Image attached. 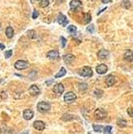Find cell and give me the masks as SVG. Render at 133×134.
Instances as JSON below:
<instances>
[{
  "instance_id": "cell-1",
  "label": "cell",
  "mask_w": 133,
  "mask_h": 134,
  "mask_svg": "<svg viewBox=\"0 0 133 134\" xmlns=\"http://www.w3.org/2000/svg\"><path fill=\"white\" fill-rule=\"evenodd\" d=\"M94 115H95V118L98 120H102V119H105L107 117V112H106L104 109H97L94 113Z\"/></svg>"
},
{
  "instance_id": "cell-2",
  "label": "cell",
  "mask_w": 133,
  "mask_h": 134,
  "mask_svg": "<svg viewBox=\"0 0 133 134\" xmlns=\"http://www.w3.org/2000/svg\"><path fill=\"white\" fill-rule=\"evenodd\" d=\"M38 110L40 112V113H46L48 112L50 109H51V105H50L48 102L46 101H40L38 103Z\"/></svg>"
},
{
  "instance_id": "cell-3",
  "label": "cell",
  "mask_w": 133,
  "mask_h": 134,
  "mask_svg": "<svg viewBox=\"0 0 133 134\" xmlns=\"http://www.w3.org/2000/svg\"><path fill=\"white\" fill-rule=\"evenodd\" d=\"M76 99H77L76 94H74L73 92H68V93L65 94V96H64V100L66 101V103H69V104L74 102Z\"/></svg>"
},
{
  "instance_id": "cell-4",
  "label": "cell",
  "mask_w": 133,
  "mask_h": 134,
  "mask_svg": "<svg viewBox=\"0 0 133 134\" xmlns=\"http://www.w3.org/2000/svg\"><path fill=\"white\" fill-rule=\"evenodd\" d=\"M28 66H29V63H28L27 61H25V60H18V61H16L15 64H14L15 69H17L19 71L26 69V68H28Z\"/></svg>"
},
{
  "instance_id": "cell-5",
  "label": "cell",
  "mask_w": 133,
  "mask_h": 134,
  "mask_svg": "<svg viewBox=\"0 0 133 134\" xmlns=\"http://www.w3.org/2000/svg\"><path fill=\"white\" fill-rule=\"evenodd\" d=\"M80 75H82L84 77H91L92 75H93V71H92L91 68H89V67H84L80 71Z\"/></svg>"
},
{
  "instance_id": "cell-6",
  "label": "cell",
  "mask_w": 133,
  "mask_h": 134,
  "mask_svg": "<svg viewBox=\"0 0 133 134\" xmlns=\"http://www.w3.org/2000/svg\"><path fill=\"white\" fill-rule=\"evenodd\" d=\"M29 93H30L31 96H38L40 93V89L39 88L38 85H33L29 87Z\"/></svg>"
},
{
  "instance_id": "cell-7",
  "label": "cell",
  "mask_w": 133,
  "mask_h": 134,
  "mask_svg": "<svg viewBox=\"0 0 133 134\" xmlns=\"http://www.w3.org/2000/svg\"><path fill=\"white\" fill-rule=\"evenodd\" d=\"M109 56V52L105 49H101L98 52V57L101 60H105Z\"/></svg>"
},
{
  "instance_id": "cell-8",
  "label": "cell",
  "mask_w": 133,
  "mask_h": 134,
  "mask_svg": "<svg viewBox=\"0 0 133 134\" xmlns=\"http://www.w3.org/2000/svg\"><path fill=\"white\" fill-rule=\"evenodd\" d=\"M96 71H97L98 74L102 75V74H105L106 72L108 71V67L106 66L105 64H100V65H98V67H97Z\"/></svg>"
},
{
  "instance_id": "cell-9",
  "label": "cell",
  "mask_w": 133,
  "mask_h": 134,
  "mask_svg": "<svg viewBox=\"0 0 133 134\" xmlns=\"http://www.w3.org/2000/svg\"><path fill=\"white\" fill-rule=\"evenodd\" d=\"M64 90H65V88H64V85L62 84H56L55 86H54V92L55 93L56 95H61V94H63Z\"/></svg>"
},
{
  "instance_id": "cell-10",
  "label": "cell",
  "mask_w": 133,
  "mask_h": 134,
  "mask_svg": "<svg viewBox=\"0 0 133 134\" xmlns=\"http://www.w3.org/2000/svg\"><path fill=\"white\" fill-rule=\"evenodd\" d=\"M47 56H48L49 59L55 60L57 58H59V52H58V51H55V50H52V51L48 52Z\"/></svg>"
},
{
  "instance_id": "cell-11",
  "label": "cell",
  "mask_w": 133,
  "mask_h": 134,
  "mask_svg": "<svg viewBox=\"0 0 133 134\" xmlns=\"http://www.w3.org/2000/svg\"><path fill=\"white\" fill-rule=\"evenodd\" d=\"M33 126L35 127L37 130H43L45 128V124L43 121H40V120H37L34 122Z\"/></svg>"
},
{
  "instance_id": "cell-12",
  "label": "cell",
  "mask_w": 133,
  "mask_h": 134,
  "mask_svg": "<svg viewBox=\"0 0 133 134\" xmlns=\"http://www.w3.org/2000/svg\"><path fill=\"white\" fill-rule=\"evenodd\" d=\"M23 118L25 120H31L33 118V116H34V113H33L32 110L27 109V110H24V111H23Z\"/></svg>"
},
{
  "instance_id": "cell-13",
  "label": "cell",
  "mask_w": 133,
  "mask_h": 134,
  "mask_svg": "<svg viewBox=\"0 0 133 134\" xmlns=\"http://www.w3.org/2000/svg\"><path fill=\"white\" fill-rule=\"evenodd\" d=\"M70 8L73 10H75V9H78L79 8H81L82 6V1H80V0H72L71 2H70Z\"/></svg>"
},
{
  "instance_id": "cell-14",
  "label": "cell",
  "mask_w": 133,
  "mask_h": 134,
  "mask_svg": "<svg viewBox=\"0 0 133 134\" xmlns=\"http://www.w3.org/2000/svg\"><path fill=\"white\" fill-rule=\"evenodd\" d=\"M68 18L65 16V15L61 14L59 15V17H58V24H60V25H62V26H66L67 24H68Z\"/></svg>"
},
{
  "instance_id": "cell-15",
  "label": "cell",
  "mask_w": 133,
  "mask_h": 134,
  "mask_svg": "<svg viewBox=\"0 0 133 134\" xmlns=\"http://www.w3.org/2000/svg\"><path fill=\"white\" fill-rule=\"evenodd\" d=\"M105 83L108 86H112V85L115 84V77H114L113 75H109V76H107V78H106V80H105Z\"/></svg>"
},
{
  "instance_id": "cell-16",
  "label": "cell",
  "mask_w": 133,
  "mask_h": 134,
  "mask_svg": "<svg viewBox=\"0 0 133 134\" xmlns=\"http://www.w3.org/2000/svg\"><path fill=\"white\" fill-rule=\"evenodd\" d=\"M74 55H71V54H68V55H65L63 56V59L64 61L66 62L67 64H70L73 60H74Z\"/></svg>"
},
{
  "instance_id": "cell-17",
  "label": "cell",
  "mask_w": 133,
  "mask_h": 134,
  "mask_svg": "<svg viewBox=\"0 0 133 134\" xmlns=\"http://www.w3.org/2000/svg\"><path fill=\"white\" fill-rule=\"evenodd\" d=\"M124 58L127 60V61H132L133 60V53L130 51V50H127L125 52L124 54Z\"/></svg>"
},
{
  "instance_id": "cell-18",
  "label": "cell",
  "mask_w": 133,
  "mask_h": 134,
  "mask_svg": "<svg viewBox=\"0 0 133 134\" xmlns=\"http://www.w3.org/2000/svg\"><path fill=\"white\" fill-rule=\"evenodd\" d=\"M5 34L7 36V38L8 39H11L12 37L14 36V30L11 26H8L6 28V31H5Z\"/></svg>"
},
{
  "instance_id": "cell-19",
  "label": "cell",
  "mask_w": 133,
  "mask_h": 134,
  "mask_svg": "<svg viewBox=\"0 0 133 134\" xmlns=\"http://www.w3.org/2000/svg\"><path fill=\"white\" fill-rule=\"evenodd\" d=\"M67 73V71H66V69L65 68H61V70L60 71L58 72V73H56L55 74V78H60V77H63L64 75Z\"/></svg>"
},
{
  "instance_id": "cell-20",
  "label": "cell",
  "mask_w": 133,
  "mask_h": 134,
  "mask_svg": "<svg viewBox=\"0 0 133 134\" xmlns=\"http://www.w3.org/2000/svg\"><path fill=\"white\" fill-rule=\"evenodd\" d=\"M27 36L29 39H35L37 37V33H36L35 30H29V31H27Z\"/></svg>"
},
{
  "instance_id": "cell-21",
  "label": "cell",
  "mask_w": 133,
  "mask_h": 134,
  "mask_svg": "<svg viewBox=\"0 0 133 134\" xmlns=\"http://www.w3.org/2000/svg\"><path fill=\"white\" fill-rule=\"evenodd\" d=\"M77 31V27L75 25H69L68 26V32L70 34H74Z\"/></svg>"
},
{
  "instance_id": "cell-22",
  "label": "cell",
  "mask_w": 133,
  "mask_h": 134,
  "mask_svg": "<svg viewBox=\"0 0 133 134\" xmlns=\"http://www.w3.org/2000/svg\"><path fill=\"white\" fill-rule=\"evenodd\" d=\"M93 128H94L95 131H98V132H101V131H103V129H104V127H102V126H98V125H94V126H93Z\"/></svg>"
},
{
  "instance_id": "cell-23",
  "label": "cell",
  "mask_w": 133,
  "mask_h": 134,
  "mask_svg": "<svg viewBox=\"0 0 133 134\" xmlns=\"http://www.w3.org/2000/svg\"><path fill=\"white\" fill-rule=\"evenodd\" d=\"M49 1L48 0H41V1H39V6L41 8H46L48 5H49Z\"/></svg>"
},
{
  "instance_id": "cell-24",
  "label": "cell",
  "mask_w": 133,
  "mask_h": 134,
  "mask_svg": "<svg viewBox=\"0 0 133 134\" xmlns=\"http://www.w3.org/2000/svg\"><path fill=\"white\" fill-rule=\"evenodd\" d=\"M91 21V15L89 14V13H85L84 14V24H88L89 22Z\"/></svg>"
},
{
  "instance_id": "cell-25",
  "label": "cell",
  "mask_w": 133,
  "mask_h": 134,
  "mask_svg": "<svg viewBox=\"0 0 133 134\" xmlns=\"http://www.w3.org/2000/svg\"><path fill=\"white\" fill-rule=\"evenodd\" d=\"M121 5H122V7L125 8H130V6H131L129 1H123Z\"/></svg>"
},
{
  "instance_id": "cell-26",
  "label": "cell",
  "mask_w": 133,
  "mask_h": 134,
  "mask_svg": "<svg viewBox=\"0 0 133 134\" xmlns=\"http://www.w3.org/2000/svg\"><path fill=\"white\" fill-rule=\"evenodd\" d=\"M103 130H104V131H103L104 134H112V127H110V126L105 127Z\"/></svg>"
},
{
  "instance_id": "cell-27",
  "label": "cell",
  "mask_w": 133,
  "mask_h": 134,
  "mask_svg": "<svg viewBox=\"0 0 133 134\" xmlns=\"http://www.w3.org/2000/svg\"><path fill=\"white\" fill-rule=\"evenodd\" d=\"M117 124H118V126H119V127H126V120L120 119V120H118Z\"/></svg>"
},
{
  "instance_id": "cell-28",
  "label": "cell",
  "mask_w": 133,
  "mask_h": 134,
  "mask_svg": "<svg viewBox=\"0 0 133 134\" xmlns=\"http://www.w3.org/2000/svg\"><path fill=\"white\" fill-rule=\"evenodd\" d=\"M11 55H12V50H8L5 53V57L6 58H9Z\"/></svg>"
},
{
  "instance_id": "cell-29",
  "label": "cell",
  "mask_w": 133,
  "mask_h": 134,
  "mask_svg": "<svg viewBox=\"0 0 133 134\" xmlns=\"http://www.w3.org/2000/svg\"><path fill=\"white\" fill-rule=\"evenodd\" d=\"M86 31H87V32H90V33H93V32H94V25H93V24L89 25V26L86 28Z\"/></svg>"
},
{
  "instance_id": "cell-30",
  "label": "cell",
  "mask_w": 133,
  "mask_h": 134,
  "mask_svg": "<svg viewBox=\"0 0 133 134\" xmlns=\"http://www.w3.org/2000/svg\"><path fill=\"white\" fill-rule=\"evenodd\" d=\"M127 114H128L129 116L133 117V109L132 108H128V109H127Z\"/></svg>"
},
{
  "instance_id": "cell-31",
  "label": "cell",
  "mask_w": 133,
  "mask_h": 134,
  "mask_svg": "<svg viewBox=\"0 0 133 134\" xmlns=\"http://www.w3.org/2000/svg\"><path fill=\"white\" fill-rule=\"evenodd\" d=\"M39 16V11H37V10H34V12H33V15H32V17H33V19H37V17Z\"/></svg>"
},
{
  "instance_id": "cell-32",
  "label": "cell",
  "mask_w": 133,
  "mask_h": 134,
  "mask_svg": "<svg viewBox=\"0 0 133 134\" xmlns=\"http://www.w3.org/2000/svg\"><path fill=\"white\" fill-rule=\"evenodd\" d=\"M61 40H62V47H65V45H66V41H67L66 39L62 37V38H61Z\"/></svg>"
},
{
  "instance_id": "cell-33",
  "label": "cell",
  "mask_w": 133,
  "mask_h": 134,
  "mask_svg": "<svg viewBox=\"0 0 133 134\" xmlns=\"http://www.w3.org/2000/svg\"><path fill=\"white\" fill-rule=\"evenodd\" d=\"M112 0H102V3H111Z\"/></svg>"
},
{
  "instance_id": "cell-34",
  "label": "cell",
  "mask_w": 133,
  "mask_h": 134,
  "mask_svg": "<svg viewBox=\"0 0 133 134\" xmlns=\"http://www.w3.org/2000/svg\"><path fill=\"white\" fill-rule=\"evenodd\" d=\"M53 82H54V80H52V79H51V80H49V81H47V82H46V84H47V85H50V84H52Z\"/></svg>"
},
{
  "instance_id": "cell-35",
  "label": "cell",
  "mask_w": 133,
  "mask_h": 134,
  "mask_svg": "<svg viewBox=\"0 0 133 134\" xmlns=\"http://www.w3.org/2000/svg\"><path fill=\"white\" fill-rule=\"evenodd\" d=\"M0 49H1V50L5 49V46H4L3 44H1V43H0Z\"/></svg>"
},
{
  "instance_id": "cell-36",
  "label": "cell",
  "mask_w": 133,
  "mask_h": 134,
  "mask_svg": "<svg viewBox=\"0 0 133 134\" xmlns=\"http://www.w3.org/2000/svg\"><path fill=\"white\" fill-rule=\"evenodd\" d=\"M0 30H1V23H0Z\"/></svg>"
},
{
  "instance_id": "cell-37",
  "label": "cell",
  "mask_w": 133,
  "mask_h": 134,
  "mask_svg": "<svg viewBox=\"0 0 133 134\" xmlns=\"http://www.w3.org/2000/svg\"><path fill=\"white\" fill-rule=\"evenodd\" d=\"M89 134H91V133H89Z\"/></svg>"
}]
</instances>
